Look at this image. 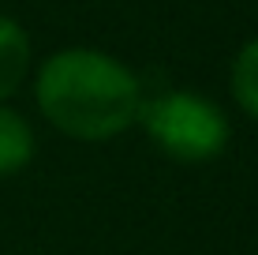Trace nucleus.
<instances>
[{"mask_svg": "<svg viewBox=\"0 0 258 255\" xmlns=\"http://www.w3.org/2000/svg\"><path fill=\"white\" fill-rule=\"evenodd\" d=\"M142 83L123 60L97 49L52 53L38 72V105L56 131L79 143H105L139 120Z\"/></svg>", "mask_w": 258, "mask_h": 255, "instance_id": "1", "label": "nucleus"}, {"mask_svg": "<svg viewBox=\"0 0 258 255\" xmlns=\"http://www.w3.org/2000/svg\"><path fill=\"white\" fill-rule=\"evenodd\" d=\"M135 124L146 128V135L176 162H213L228 146V120L213 101L191 90H172L161 98L142 101Z\"/></svg>", "mask_w": 258, "mask_h": 255, "instance_id": "2", "label": "nucleus"}, {"mask_svg": "<svg viewBox=\"0 0 258 255\" xmlns=\"http://www.w3.org/2000/svg\"><path fill=\"white\" fill-rule=\"evenodd\" d=\"M30 72V38L15 19L0 15V101H8Z\"/></svg>", "mask_w": 258, "mask_h": 255, "instance_id": "3", "label": "nucleus"}, {"mask_svg": "<svg viewBox=\"0 0 258 255\" xmlns=\"http://www.w3.org/2000/svg\"><path fill=\"white\" fill-rule=\"evenodd\" d=\"M34 158V131L30 124L12 109V105L0 101V177H12L30 165Z\"/></svg>", "mask_w": 258, "mask_h": 255, "instance_id": "4", "label": "nucleus"}, {"mask_svg": "<svg viewBox=\"0 0 258 255\" xmlns=\"http://www.w3.org/2000/svg\"><path fill=\"white\" fill-rule=\"evenodd\" d=\"M232 98L258 120V38L247 41L232 60Z\"/></svg>", "mask_w": 258, "mask_h": 255, "instance_id": "5", "label": "nucleus"}]
</instances>
